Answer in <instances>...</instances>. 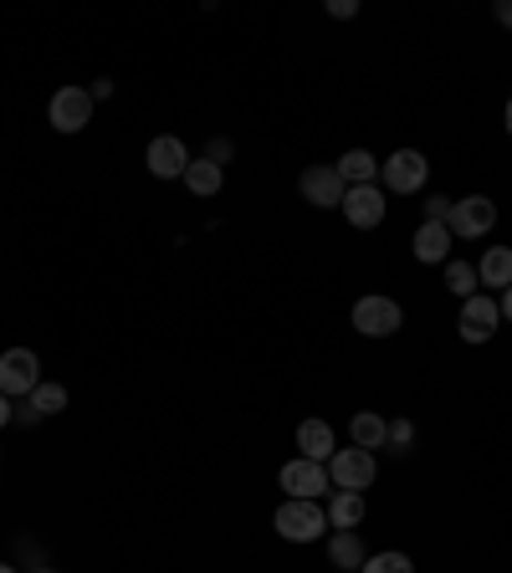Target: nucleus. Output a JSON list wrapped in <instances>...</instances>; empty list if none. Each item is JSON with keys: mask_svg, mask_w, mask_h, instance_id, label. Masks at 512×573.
Wrapping results in <instances>:
<instances>
[{"mask_svg": "<svg viewBox=\"0 0 512 573\" xmlns=\"http://www.w3.org/2000/svg\"><path fill=\"white\" fill-rule=\"evenodd\" d=\"M272 528H277V538H287V543H318V538L328 533V512H324V502H297V497H287V502L277 507Z\"/></svg>", "mask_w": 512, "mask_h": 573, "instance_id": "1", "label": "nucleus"}, {"mask_svg": "<svg viewBox=\"0 0 512 573\" xmlns=\"http://www.w3.org/2000/svg\"><path fill=\"white\" fill-rule=\"evenodd\" d=\"M375 477H379V456L375 451L349 446V451L328 456V481H334V492H369Z\"/></svg>", "mask_w": 512, "mask_h": 573, "instance_id": "2", "label": "nucleus"}, {"mask_svg": "<svg viewBox=\"0 0 512 573\" xmlns=\"http://www.w3.org/2000/svg\"><path fill=\"white\" fill-rule=\"evenodd\" d=\"M379 180H385L390 195H420L426 180H431V160L420 149H395L390 160L379 164Z\"/></svg>", "mask_w": 512, "mask_h": 573, "instance_id": "3", "label": "nucleus"}, {"mask_svg": "<svg viewBox=\"0 0 512 573\" xmlns=\"http://www.w3.org/2000/svg\"><path fill=\"white\" fill-rule=\"evenodd\" d=\"M492 226H498V201H492V195H467V201H451L446 231H451L457 241H482Z\"/></svg>", "mask_w": 512, "mask_h": 573, "instance_id": "4", "label": "nucleus"}, {"mask_svg": "<svg viewBox=\"0 0 512 573\" xmlns=\"http://www.w3.org/2000/svg\"><path fill=\"white\" fill-rule=\"evenodd\" d=\"M47 123H52L57 134H82L88 123H93V93L68 82V88H57L52 103H47Z\"/></svg>", "mask_w": 512, "mask_h": 573, "instance_id": "5", "label": "nucleus"}, {"mask_svg": "<svg viewBox=\"0 0 512 573\" xmlns=\"http://www.w3.org/2000/svg\"><path fill=\"white\" fill-rule=\"evenodd\" d=\"M400 323H405L400 303L385 297V293H369V297L354 303V328H359L365 338H395V334H400Z\"/></svg>", "mask_w": 512, "mask_h": 573, "instance_id": "6", "label": "nucleus"}, {"mask_svg": "<svg viewBox=\"0 0 512 573\" xmlns=\"http://www.w3.org/2000/svg\"><path fill=\"white\" fill-rule=\"evenodd\" d=\"M37 385H41L37 354H31V348H6V354H0V395H6V400H27Z\"/></svg>", "mask_w": 512, "mask_h": 573, "instance_id": "7", "label": "nucleus"}, {"mask_svg": "<svg viewBox=\"0 0 512 573\" xmlns=\"http://www.w3.org/2000/svg\"><path fill=\"white\" fill-rule=\"evenodd\" d=\"M498 328H502V307H498V297L492 293H477V297L461 303V318H457L461 344H487Z\"/></svg>", "mask_w": 512, "mask_h": 573, "instance_id": "8", "label": "nucleus"}, {"mask_svg": "<svg viewBox=\"0 0 512 573\" xmlns=\"http://www.w3.org/2000/svg\"><path fill=\"white\" fill-rule=\"evenodd\" d=\"M283 492L297 497V502H318L324 492H334V481H328V467L324 461H308V456H297V461H287L283 467Z\"/></svg>", "mask_w": 512, "mask_h": 573, "instance_id": "9", "label": "nucleus"}, {"mask_svg": "<svg viewBox=\"0 0 512 573\" xmlns=\"http://www.w3.org/2000/svg\"><path fill=\"white\" fill-rule=\"evenodd\" d=\"M297 190H303V201H308L313 211H338L344 195H349V185H344V174H338L334 164H313V170H303Z\"/></svg>", "mask_w": 512, "mask_h": 573, "instance_id": "10", "label": "nucleus"}, {"mask_svg": "<svg viewBox=\"0 0 512 573\" xmlns=\"http://www.w3.org/2000/svg\"><path fill=\"white\" fill-rule=\"evenodd\" d=\"M338 211H344V221H349L354 231H375L379 221H385V211H390V205H385V190H379V185H354L349 195H344V205H338Z\"/></svg>", "mask_w": 512, "mask_h": 573, "instance_id": "11", "label": "nucleus"}, {"mask_svg": "<svg viewBox=\"0 0 512 573\" xmlns=\"http://www.w3.org/2000/svg\"><path fill=\"white\" fill-rule=\"evenodd\" d=\"M144 164H149V174H154V180H185V170H190V149L180 144L175 134H160L154 144H149Z\"/></svg>", "mask_w": 512, "mask_h": 573, "instance_id": "12", "label": "nucleus"}, {"mask_svg": "<svg viewBox=\"0 0 512 573\" xmlns=\"http://www.w3.org/2000/svg\"><path fill=\"white\" fill-rule=\"evenodd\" d=\"M451 246H457V236L446 231V221H420L416 241H410L420 267H446V262H451Z\"/></svg>", "mask_w": 512, "mask_h": 573, "instance_id": "13", "label": "nucleus"}, {"mask_svg": "<svg viewBox=\"0 0 512 573\" xmlns=\"http://www.w3.org/2000/svg\"><path fill=\"white\" fill-rule=\"evenodd\" d=\"M324 512H328V528H334V533H354V528L369 518V502H365V492H334Z\"/></svg>", "mask_w": 512, "mask_h": 573, "instance_id": "14", "label": "nucleus"}, {"mask_svg": "<svg viewBox=\"0 0 512 573\" xmlns=\"http://www.w3.org/2000/svg\"><path fill=\"white\" fill-rule=\"evenodd\" d=\"M297 451L308 456V461H324L328 467V456L338 451L334 426H328V420H303V426H297Z\"/></svg>", "mask_w": 512, "mask_h": 573, "instance_id": "15", "label": "nucleus"}, {"mask_svg": "<svg viewBox=\"0 0 512 573\" xmlns=\"http://www.w3.org/2000/svg\"><path fill=\"white\" fill-rule=\"evenodd\" d=\"M349 440L359 446V451H385V440H390V420L375 410H359L349 420Z\"/></svg>", "mask_w": 512, "mask_h": 573, "instance_id": "16", "label": "nucleus"}, {"mask_svg": "<svg viewBox=\"0 0 512 573\" xmlns=\"http://www.w3.org/2000/svg\"><path fill=\"white\" fill-rule=\"evenodd\" d=\"M477 282L482 287H512V246H487L482 262H477Z\"/></svg>", "mask_w": 512, "mask_h": 573, "instance_id": "17", "label": "nucleus"}, {"mask_svg": "<svg viewBox=\"0 0 512 573\" xmlns=\"http://www.w3.org/2000/svg\"><path fill=\"white\" fill-rule=\"evenodd\" d=\"M328 559H334L338 573H359L365 569V538L359 533H328Z\"/></svg>", "mask_w": 512, "mask_h": 573, "instance_id": "18", "label": "nucleus"}, {"mask_svg": "<svg viewBox=\"0 0 512 573\" xmlns=\"http://www.w3.org/2000/svg\"><path fill=\"white\" fill-rule=\"evenodd\" d=\"M338 174H344V185H379V160L375 154H369V149H349V154H344V160L334 164Z\"/></svg>", "mask_w": 512, "mask_h": 573, "instance_id": "19", "label": "nucleus"}, {"mask_svg": "<svg viewBox=\"0 0 512 573\" xmlns=\"http://www.w3.org/2000/svg\"><path fill=\"white\" fill-rule=\"evenodd\" d=\"M221 185H226V170H221L216 160H190V170H185V190H190V195L211 201V195H221Z\"/></svg>", "mask_w": 512, "mask_h": 573, "instance_id": "20", "label": "nucleus"}, {"mask_svg": "<svg viewBox=\"0 0 512 573\" xmlns=\"http://www.w3.org/2000/svg\"><path fill=\"white\" fill-rule=\"evenodd\" d=\"M446 293H457L461 303L482 293V282H477V267H472V262H446Z\"/></svg>", "mask_w": 512, "mask_h": 573, "instance_id": "21", "label": "nucleus"}, {"mask_svg": "<svg viewBox=\"0 0 512 573\" xmlns=\"http://www.w3.org/2000/svg\"><path fill=\"white\" fill-rule=\"evenodd\" d=\"M27 400H31V410H37V420H47V415H62V410H68V389H62V385H47V379H41V385L31 389Z\"/></svg>", "mask_w": 512, "mask_h": 573, "instance_id": "22", "label": "nucleus"}, {"mask_svg": "<svg viewBox=\"0 0 512 573\" xmlns=\"http://www.w3.org/2000/svg\"><path fill=\"white\" fill-rule=\"evenodd\" d=\"M359 573H416V563H410V553H400V548H385V553H369Z\"/></svg>", "mask_w": 512, "mask_h": 573, "instance_id": "23", "label": "nucleus"}, {"mask_svg": "<svg viewBox=\"0 0 512 573\" xmlns=\"http://www.w3.org/2000/svg\"><path fill=\"white\" fill-rule=\"evenodd\" d=\"M416 446V426L410 420H390V440H385V451H410Z\"/></svg>", "mask_w": 512, "mask_h": 573, "instance_id": "24", "label": "nucleus"}, {"mask_svg": "<svg viewBox=\"0 0 512 573\" xmlns=\"http://www.w3.org/2000/svg\"><path fill=\"white\" fill-rule=\"evenodd\" d=\"M328 16H334V21H349V16H359V0H328Z\"/></svg>", "mask_w": 512, "mask_h": 573, "instance_id": "25", "label": "nucleus"}, {"mask_svg": "<svg viewBox=\"0 0 512 573\" xmlns=\"http://www.w3.org/2000/svg\"><path fill=\"white\" fill-rule=\"evenodd\" d=\"M446 215H451V201H446V195H431V201H426V221H446Z\"/></svg>", "mask_w": 512, "mask_h": 573, "instance_id": "26", "label": "nucleus"}, {"mask_svg": "<svg viewBox=\"0 0 512 573\" xmlns=\"http://www.w3.org/2000/svg\"><path fill=\"white\" fill-rule=\"evenodd\" d=\"M231 154H236V144H231V139H211V154H205V160H216V164H226Z\"/></svg>", "mask_w": 512, "mask_h": 573, "instance_id": "27", "label": "nucleus"}, {"mask_svg": "<svg viewBox=\"0 0 512 573\" xmlns=\"http://www.w3.org/2000/svg\"><path fill=\"white\" fill-rule=\"evenodd\" d=\"M88 93H93V103H98V98H113V82H109V78H98L93 88H88Z\"/></svg>", "mask_w": 512, "mask_h": 573, "instance_id": "28", "label": "nucleus"}, {"mask_svg": "<svg viewBox=\"0 0 512 573\" xmlns=\"http://www.w3.org/2000/svg\"><path fill=\"white\" fill-rule=\"evenodd\" d=\"M11 415H16V400H6V395H0V430L11 426Z\"/></svg>", "mask_w": 512, "mask_h": 573, "instance_id": "29", "label": "nucleus"}, {"mask_svg": "<svg viewBox=\"0 0 512 573\" xmlns=\"http://www.w3.org/2000/svg\"><path fill=\"white\" fill-rule=\"evenodd\" d=\"M498 21L512 31V0H502V6H498Z\"/></svg>", "mask_w": 512, "mask_h": 573, "instance_id": "30", "label": "nucleus"}, {"mask_svg": "<svg viewBox=\"0 0 512 573\" xmlns=\"http://www.w3.org/2000/svg\"><path fill=\"white\" fill-rule=\"evenodd\" d=\"M498 307H502V323H512V287L502 293V303H498Z\"/></svg>", "mask_w": 512, "mask_h": 573, "instance_id": "31", "label": "nucleus"}, {"mask_svg": "<svg viewBox=\"0 0 512 573\" xmlns=\"http://www.w3.org/2000/svg\"><path fill=\"white\" fill-rule=\"evenodd\" d=\"M31 573H57V569H52V563H41V569H31Z\"/></svg>", "mask_w": 512, "mask_h": 573, "instance_id": "32", "label": "nucleus"}, {"mask_svg": "<svg viewBox=\"0 0 512 573\" xmlns=\"http://www.w3.org/2000/svg\"><path fill=\"white\" fill-rule=\"evenodd\" d=\"M508 134H512V98H508Z\"/></svg>", "mask_w": 512, "mask_h": 573, "instance_id": "33", "label": "nucleus"}, {"mask_svg": "<svg viewBox=\"0 0 512 573\" xmlns=\"http://www.w3.org/2000/svg\"><path fill=\"white\" fill-rule=\"evenodd\" d=\"M0 573H16V569H11V563H0Z\"/></svg>", "mask_w": 512, "mask_h": 573, "instance_id": "34", "label": "nucleus"}]
</instances>
